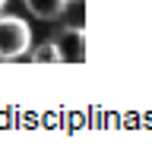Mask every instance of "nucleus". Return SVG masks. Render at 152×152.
Returning <instances> with one entry per match:
<instances>
[{
	"instance_id": "nucleus-1",
	"label": "nucleus",
	"mask_w": 152,
	"mask_h": 152,
	"mask_svg": "<svg viewBox=\"0 0 152 152\" xmlns=\"http://www.w3.org/2000/svg\"><path fill=\"white\" fill-rule=\"evenodd\" d=\"M32 48V28L19 16L0 13V60H19Z\"/></svg>"
},
{
	"instance_id": "nucleus-2",
	"label": "nucleus",
	"mask_w": 152,
	"mask_h": 152,
	"mask_svg": "<svg viewBox=\"0 0 152 152\" xmlns=\"http://www.w3.org/2000/svg\"><path fill=\"white\" fill-rule=\"evenodd\" d=\"M57 51H60V60L66 64H83L86 60V28L83 26H66L60 35L54 38Z\"/></svg>"
},
{
	"instance_id": "nucleus-3",
	"label": "nucleus",
	"mask_w": 152,
	"mask_h": 152,
	"mask_svg": "<svg viewBox=\"0 0 152 152\" xmlns=\"http://www.w3.org/2000/svg\"><path fill=\"white\" fill-rule=\"evenodd\" d=\"M66 7H70V0H26V10L35 19H45V22L60 19L66 13Z\"/></svg>"
},
{
	"instance_id": "nucleus-4",
	"label": "nucleus",
	"mask_w": 152,
	"mask_h": 152,
	"mask_svg": "<svg viewBox=\"0 0 152 152\" xmlns=\"http://www.w3.org/2000/svg\"><path fill=\"white\" fill-rule=\"evenodd\" d=\"M32 60L35 64H60V51H57V45H54V38H48L45 45H38V48H32Z\"/></svg>"
},
{
	"instance_id": "nucleus-5",
	"label": "nucleus",
	"mask_w": 152,
	"mask_h": 152,
	"mask_svg": "<svg viewBox=\"0 0 152 152\" xmlns=\"http://www.w3.org/2000/svg\"><path fill=\"white\" fill-rule=\"evenodd\" d=\"M70 3H83V0H70Z\"/></svg>"
},
{
	"instance_id": "nucleus-6",
	"label": "nucleus",
	"mask_w": 152,
	"mask_h": 152,
	"mask_svg": "<svg viewBox=\"0 0 152 152\" xmlns=\"http://www.w3.org/2000/svg\"><path fill=\"white\" fill-rule=\"evenodd\" d=\"M3 3H7V0H0V10H3Z\"/></svg>"
}]
</instances>
